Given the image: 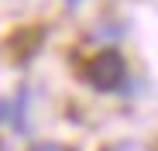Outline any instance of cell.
Instances as JSON below:
<instances>
[{
  "label": "cell",
  "instance_id": "3",
  "mask_svg": "<svg viewBox=\"0 0 158 151\" xmlns=\"http://www.w3.org/2000/svg\"><path fill=\"white\" fill-rule=\"evenodd\" d=\"M10 127L17 131V134H24V131H28V93H24L21 89V96L14 100V103H10Z\"/></svg>",
  "mask_w": 158,
  "mask_h": 151
},
{
  "label": "cell",
  "instance_id": "6",
  "mask_svg": "<svg viewBox=\"0 0 158 151\" xmlns=\"http://www.w3.org/2000/svg\"><path fill=\"white\" fill-rule=\"evenodd\" d=\"M65 4H79V0H65Z\"/></svg>",
  "mask_w": 158,
  "mask_h": 151
},
{
  "label": "cell",
  "instance_id": "2",
  "mask_svg": "<svg viewBox=\"0 0 158 151\" xmlns=\"http://www.w3.org/2000/svg\"><path fill=\"white\" fill-rule=\"evenodd\" d=\"M41 41H45V28H41V24H35V28H24V31L10 35V59L21 62V65H24V62H31V59L38 55Z\"/></svg>",
  "mask_w": 158,
  "mask_h": 151
},
{
  "label": "cell",
  "instance_id": "4",
  "mask_svg": "<svg viewBox=\"0 0 158 151\" xmlns=\"http://www.w3.org/2000/svg\"><path fill=\"white\" fill-rule=\"evenodd\" d=\"M31 151H76V148H69V144H55V141H48V144H35Z\"/></svg>",
  "mask_w": 158,
  "mask_h": 151
},
{
  "label": "cell",
  "instance_id": "5",
  "mask_svg": "<svg viewBox=\"0 0 158 151\" xmlns=\"http://www.w3.org/2000/svg\"><path fill=\"white\" fill-rule=\"evenodd\" d=\"M10 117V100H0V124Z\"/></svg>",
  "mask_w": 158,
  "mask_h": 151
},
{
  "label": "cell",
  "instance_id": "1",
  "mask_svg": "<svg viewBox=\"0 0 158 151\" xmlns=\"http://www.w3.org/2000/svg\"><path fill=\"white\" fill-rule=\"evenodd\" d=\"M86 79H89V86L100 89V93H117V89H124V83H127V62H124V55L117 52V48H103L100 55L89 59Z\"/></svg>",
  "mask_w": 158,
  "mask_h": 151
}]
</instances>
